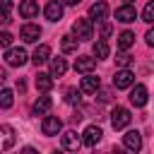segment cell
I'll return each instance as SVG.
<instances>
[{"mask_svg":"<svg viewBox=\"0 0 154 154\" xmlns=\"http://www.w3.org/2000/svg\"><path fill=\"white\" fill-rule=\"evenodd\" d=\"M60 130H63V120H60L58 116H46V118L41 120V132H43V135L53 137V135H58Z\"/></svg>","mask_w":154,"mask_h":154,"instance_id":"cell-3","label":"cell"},{"mask_svg":"<svg viewBox=\"0 0 154 154\" xmlns=\"http://www.w3.org/2000/svg\"><path fill=\"white\" fill-rule=\"evenodd\" d=\"M123 144H125V149H130V152H140V149H142V135H140L137 130H128V132L123 135Z\"/></svg>","mask_w":154,"mask_h":154,"instance_id":"cell-8","label":"cell"},{"mask_svg":"<svg viewBox=\"0 0 154 154\" xmlns=\"http://www.w3.org/2000/svg\"><path fill=\"white\" fill-rule=\"evenodd\" d=\"M142 19H144L147 24H154V0H149V2L144 5V10H142Z\"/></svg>","mask_w":154,"mask_h":154,"instance_id":"cell-27","label":"cell"},{"mask_svg":"<svg viewBox=\"0 0 154 154\" xmlns=\"http://www.w3.org/2000/svg\"><path fill=\"white\" fill-rule=\"evenodd\" d=\"M5 63H7L10 67H22V65L26 63V51H24V48H7Z\"/></svg>","mask_w":154,"mask_h":154,"instance_id":"cell-5","label":"cell"},{"mask_svg":"<svg viewBox=\"0 0 154 154\" xmlns=\"http://www.w3.org/2000/svg\"><path fill=\"white\" fill-rule=\"evenodd\" d=\"M99 87H101L99 77H94V75H89V72H87V77H82V82H79V91H82V94H96Z\"/></svg>","mask_w":154,"mask_h":154,"instance_id":"cell-14","label":"cell"},{"mask_svg":"<svg viewBox=\"0 0 154 154\" xmlns=\"http://www.w3.org/2000/svg\"><path fill=\"white\" fill-rule=\"evenodd\" d=\"M14 103V94L10 89H0V108H10Z\"/></svg>","mask_w":154,"mask_h":154,"instance_id":"cell-26","label":"cell"},{"mask_svg":"<svg viewBox=\"0 0 154 154\" xmlns=\"http://www.w3.org/2000/svg\"><path fill=\"white\" fill-rule=\"evenodd\" d=\"M12 46V34L10 31H0V48H10Z\"/></svg>","mask_w":154,"mask_h":154,"instance_id":"cell-28","label":"cell"},{"mask_svg":"<svg viewBox=\"0 0 154 154\" xmlns=\"http://www.w3.org/2000/svg\"><path fill=\"white\" fill-rule=\"evenodd\" d=\"M51 106H53V101H51V96H38V99L34 101V106H31V111H34L36 116H43V113H48V111H51Z\"/></svg>","mask_w":154,"mask_h":154,"instance_id":"cell-19","label":"cell"},{"mask_svg":"<svg viewBox=\"0 0 154 154\" xmlns=\"http://www.w3.org/2000/svg\"><path fill=\"white\" fill-rule=\"evenodd\" d=\"M31 60H34V65H43V63H48V60H51V46L41 43V46H38L36 51H34Z\"/></svg>","mask_w":154,"mask_h":154,"instance_id":"cell-18","label":"cell"},{"mask_svg":"<svg viewBox=\"0 0 154 154\" xmlns=\"http://www.w3.org/2000/svg\"><path fill=\"white\" fill-rule=\"evenodd\" d=\"M77 36H63V41H60V48H63V53H77Z\"/></svg>","mask_w":154,"mask_h":154,"instance_id":"cell-22","label":"cell"},{"mask_svg":"<svg viewBox=\"0 0 154 154\" xmlns=\"http://www.w3.org/2000/svg\"><path fill=\"white\" fill-rule=\"evenodd\" d=\"M19 36H22L24 43H34V41H38V36H41V26H38V24H24L22 31H19Z\"/></svg>","mask_w":154,"mask_h":154,"instance_id":"cell-13","label":"cell"},{"mask_svg":"<svg viewBox=\"0 0 154 154\" xmlns=\"http://www.w3.org/2000/svg\"><path fill=\"white\" fill-rule=\"evenodd\" d=\"M17 142V132L12 125H0V152H7L10 147H14Z\"/></svg>","mask_w":154,"mask_h":154,"instance_id":"cell-4","label":"cell"},{"mask_svg":"<svg viewBox=\"0 0 154 154\" xmlns=\"http://www.w3.org/2000/svg\"><path fill=\"white\" fill-rule=\"evenodd\" d=\"M132 82H135V75L128 67H120L116 72V77H113V87L116 89H128V87H132Z\"/></svg>","mask_w":154,"mask_h":154,"instance_id":"cell-6","label":"cell"},{"mask_svg":"<svg viewBox=\"0 0 154 154\" xmlns=\"http://www.w3.org/2000/svg\"><path fill=\"white\" fill-rule=\"evenodd\" d=\"M19 14H22L24 19L36 17V14H38V5H36V0H22V2H19Z\"/></svg>","mask_w":154,"mask_h":154,"instance_id":"cell-16","label":"cell"},{"mask_svg":"<svg viewBox=\"0 0 154 154\" xmlns=\"http://www.w3.org/2000/svg\"><path fill=\"white\" fill-rule=\"evenodd\" d=\"M5 79H7V75H5V70H2V67H0V84H2V82H5Z\"/></svg>","mask_w":154,"mask_h":154,"instance_id":"cell-34","label":"cell"},{"mask_svg":"<svg viewBox=\"0 0 154 154\" xmlns=\"http://www.w3.org/2000/svg\"><path fill=\"white\" fill-rule=\"evenodd\" d=\"M130 63H132V58H130L128 53H120V55L116 58V65H118V67H128Z\"/></svg>","mask_w":154,"mask_h":154,"instance_id":"cell-29","label":"cell"},{"mask_svg":"<svg viewBox=\"0 0 154 154\" xmlns=\"http://www.w3.org/2000/svg\"><path fill=\"white\" fill-rule=\"evenodd\" d=\"M10 12H12V0H0V24H10Z\"/></svg>","mask_w":154,"mask_h":154,"instance_id":"cell-24","label":"cell"},{"mask_svg":"<svg viewBox=\"0 0 154 154\" xmlns=\"http://www.w3.org/2000/svg\"><path fill=\"white\" fill-rule=\"evenodd\" d=\"M111 31H113V26H111V24H101V38H108V36H111Z\"/></svg>","mask_w":154,"mask_h":154,"instance_id":"cell-31","label":"cell"},{"mask_svg":"<svg viewBox=\"0 0 154 154\" xmlns=\"http://www.w3.org/2000/svg\"><path fill=\"white\" fill-rule=\"evenodd\" d=\"M79 2H82V0H63V5H70V7H72V5H79Z\"/></svg>","mask_w":154,"mask_h":154,"instance_id":"cell-33","label":"cell"},{"mask_svg":"<svg viewBox=\"0 0 154 154\" xmlns=\"http://www.w3.org/2000/svg\"><path fill=\"white\" fill-rule=\"evenodd\" d=\"M144 38H147V46H154V26L147 31V36H144Z\"/></svg>","mask_w":154,"mask_h":154,"instance_id":"cell-32","label":"cell"},{"mask_svg":"<svg viewBox=\"0 0 154 154\" xmlns=\"http://www.w3.org/2000/svg\"><path fill=\"white\" fill-rule=\"evenodd\" d=\"M123 2H132V0H123Z\"/></svg>","mask_w":154,"mask_h":154,"instance_id":"cell-35","label":"cell"},{"mask_svg":"<svg viewBox=\"0 0 154 154\" xmlns=\"http://www.w3.org/2000/svg\"><path fill=\"white\" fill-rule=\"evenodd\" d=\"M79 147H82V137H79L75 130L63 132V149H67V152H77Z\"/></svg>","mask_w":154,"mask_h":154,"instance_id":"cell-9","label":"cell"},{"mask_svg":"<svg viewBox=\"0 0 154 154\" xmlns=\"http://www.w3.org/2000/svg\"><path fill=\"white\" fill-rule=\"evenodd\" d=\"M36 89H38V91H51V89H53V75L38 72V75H36Z\"/></svg>","mask_w":154,"mask_h":154,"instance_id":"cell-20","label":"cell"},{"mask_svg":"<svg viewBox=\"0 0 154 154\" xmlns=\"http://www.w3.org/2000/svg\"><path fill=\"white\" fill-rule=\"evenodd\" d=\"M106 14H108V5H106L103 0H96V2L89 7V19H91V22H103Z\"/></svg>","mask_w":154,"mask_h":154,"instance_id":"cell-11","label":"cell"},{"mask_svg":"<svg viewBox=\"0 0 154 154\" xmlns=\"http://www.w3.org/2000/svg\"><path fill=\"white\" fill-rule=\"evenodd\" d=\"M132 43H135V34H132V31H123V34L118 36V48H120V51H128Z\"/></svg>","mask_w":154,"mask_h":154,"instance_id":"cell-23","label":"cell"},{"mask_svg":"<svg viewBox=\"0 0 154 154\" xmlns=\"http://www.w3.org/2000/svg\"><path fill=\"white\" fill-rule=\"evenodd\" d=\"M116 19H118V22H123V24H130V22H135V19H137V12H135V7H132L130 2H125L123 7H118V10H116Z\"/></svg>","mask_w":154,"mask_h":154,"instance_id":"cell-12","label":"cell"},{"mask_svg":"<svg viewBox=\"0 0 154 154\" xmlns=\"http://www.w3.org/2000/svg\"><path fill=\"white\" fill-rule=\"evenodd\" d=\"M65 70H67L65 58H51V75H53V77H63Z\"/></svg>","mask_w":154,"mask_h":154,"instance_id":"cell-21","label":"cell"},{"mask_svg":"<svg viewBox=\"0 0 154 154\" xmlns=\"http://www.w3.org/2000/svg\"><path fill=\"white\" fill-rule=\"evenodd\" d=\"M94 67H96V58H89V55H79V58L75 60V70H77V72H84V75H87V72H91Z\"/></svg>","mask_w":154,"mask_h":154,"instance_id":"cell-17","label":"cell"},{"mask_svg":"<svg viewBox=\"0 0 154 154\" xmlns=\"http://www.w3.org/2000/svg\"><path fill=\"white\" fill-rule=\"evenodd\" d=\"M72 31H75L77 41H89V38L94 36L91 19H75V24H72Z\"/></svg>","mask_w":154,"mask_h":154,"instance_id":"cell-2","label":"cell"},{"mask_svg":"<svg viewBox=\"0 0 154 154\" xmlns=\"http://www.w3.org/2000/svg\"><path fill=\"white\" fill-rule=\"evenodd\" d=\"M43 14H46V19H48V22H60V19H63V2L51 0V2L46 5Z\"/></svg>","mask_w":154,"mask_h":154,"instance_id":"cell-10","label":"cell"},{"mask_svg":"<svg viewBox=\"0 0 154 154\" xmlns=\"http://www.w3.org/2000/svg\"><path fill=\"white\" fill-rule=\"evenodd\" d=\"M108 43H106V38H101V41H96L94 43V55L96 58H108Z\"/></svg>","mask_w":154,"mask_h":154,"instance_id":"cell-25","label":"cell"},{"mask_svg":"<svg viewBox=\"0 0 154 154\" xmlns=\"http://www.w3.org/2000/svg\"><path fill=\"white\" fill-rule=\"evenodd\" d=\"M130 120H132V116H130L128 108H123V106H116V108H113V113H111V125H113V130L128 128Z\"/></svg>","mask_w":154,"mask_h":154,"instance_id":"cell-1","label":"cell"},{"mask_svg":"<svg viewBox=\"0 0 154 154\" xmlns=\"http://www.w3.org/2000/svg\"><path fill=\"white\" fill-rule=\"evenodd\" d=\"M77 101H79V91L67 89V103H77Z\"/></svg>","mask_w":154,"mask_h":154,"instance_id":"cell-30","label":"cell"},{"mask_svg":"<svg viewBox=\"0 0 154 154\" xmlns=\"http://www.w3.org/2000/svg\"><path fill=\"white\" fill-rule=\"evenodd\" d=\"M130 103L137 106V108H142V106L147 103V87H144V84H135V87H132V91H130Z\"/></svg>","mask_w":154,"mask_h":154,"instance_id":"cell-15","label":"cell"},{"mask_svg":"<svg viewBox=\"0 0 154 154\" xmlns=\"http://www.w3.org/2000/svg\"><path fill=\"white\" fill-rule=\"evenodd\" d=\"M101 128L99 125H87L84 128V132H82V142L87 144V147H96L99 144V140H101Z\"/></svg>","mask_w":154,"mask_h":154,"instance_id":"cell-7","label":"cell"}]
</instances>
